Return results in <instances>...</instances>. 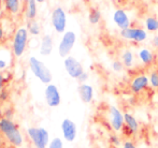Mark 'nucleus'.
<instances>
[{
  "label": "nucleus",
  "mask_w": 158,
  "mask_h": 148,
  "mask_svg": "<svg viewBox=\"0 0 158 148\" xmlns=\"http://www.w3.org/2000/svg\"><path fill=\"white\" fill-rule=\"evenodd\" d=\"M27 29L29 34H31L33 37H38L41 32V27H40L39 23L35 19L33 21H28L27 23Z\"/></svg>",
  "instance_id": "nucleus-22"
},
{
  "label": "nucleus",
  "mask_w": 158,
  "mask_h": 148,
  "mask_svg": "<svg viewBox=\"0 0 158 148\" xmlns=\"http://www.w3.org/2000/svg\"><path fill=\"white\" fill-rule=\"evenodd\" d=\"M123 67H124L123 62L119 60H114L112 62V69H113V71H115V72H121L122 70H123Z\"/></svg>",
  "instance_id": "nucleus-28"
},
{
  "label": "nucleus",
  "mask_w": 158,
  "mask_h": 148,
  "mask_svg": "<svg viewBox=\"0 0 158 148\" xmlns=\"http://www.w3.org/2000/svg\"><path fill=\"white\" fill-rule=\"evenodd\" d=\"M44 98H45V102L48 107L54 109V107L59 106L61 102V96L58 87L52 83L46 85L44 89Z\"/></svg>",
  "instance_id": "nucleus-8"
},
{
  "label": "nucleus",
  "mask_w": 158,
  "mask_h": 148,
  "mask_svg": "<svg viewBox=\"0 0 158 148\" xmlns=\"http://www.w3.org/2000/svg\"><path fill=\"white\" fill-rule=\"evenodd\" d=\"M64 66L66 72L68 73L69 76L72 77V78L77 79L84 72H85L82 63L73 56L66 57L64 60Z\"/></svg>",
  "instance_id": "nucleus-7"
},
{
  "label": "nucleus",
  "mask_w": 158,
  "mask_h": 148,
  "mask_svg": "<svg viewBox=\"0 0 158 148\" xmlns=\"http://www.w3.org/2000/svg\"><path fill=\"white\" fill-rule=\"evenodd\" d=\"M153 44H154L156 47H158V36L154 37V39H153Z\"/></svg>",
  "instance_id": "nucleus-35"
},
{
  "label": "nucleus",
  "mask_w": 158,
  "mask_h": 148,
  "mask_svg": "<svg viewBox=\"0 0 158 148\" xmlns=\"http://www.w3.org/2000/svg\"><path fill=\"white\" fill-rule=\"evenodd\" d=\"M124 118H125V126L124 127L128 130L129 135L137 133L138 130H139V122L137 121V119L131 114H129V113H125L124 114Z\"/></svg>",
  "instance_id": "nucleus-16"
},
{
  "label": "nucleus",
  "mask_w": 158,
  "mask_h": 148,
  "mask_svg": "<svg viewBox=\"0 0 158 148\" xmlns=\"http://www.w3.org/2000/svg\"><path fill=\"white\" fill-rule=\"evenodd\" d=\"M9 97H10V92H9L8 89H2L1 91H0V102L1 103H4L8 101Z\"/></svg>",
  "instance_id": "nucleus-27"
},
{
  "label": "nucleus",
  "mask_w": 158,
  "mask_h": 148,
  "mask_svg": "<svg viewBox=\"0 0 158 148\" xmlns=\"http://www.w3.org/2000/svg\"><path fill=\"white\" fill-rule=\"evenodd\" d=\"M144 25H145V28L146 30L151 32H155L158 30V19L156 17H148L144 22Z\"/></svg>",
  "instance_id": "nucleus-23"
},
{
  "label": "nucleus",
  "mask_w": 158,
  "mask_h": 148,
  "mask_svg": "<svg viewBox=\"0 0 158 148\" xmlns=\"http://www.w3.org/2000/svg\"><path fill=\"white\" fill-rule=\"evenodd\" d=\"M75 42H77V34H75L74 31L68 30V31L64 32L58 44L59 56L63 57V58L70 56V53L72 50L73 46H74Z\"/></svg>",
  "instance_id": "nucleus-5"
},
{
  "label": "nucleus",
  "mask_w": 158,
  "mask_h": 148,
  "mask_svg": "<svg viewBox=\"0 0 158 148\" xmlns=\"http://www.w3.org/2000/svg\"><path fill=\"white\" fill-rule=\"evenodd\" d=\"M84 148H85V147H84Z\"/></svg>",
  "instance_id": "nucleus-44"
},
{
  "label": "nucleus",
  "mask_w": 158,
  "mask_h": 148,
  "mask_svg": "<svg viewBox=\"0 0 158 148\" xmlns=\"http://www.w3.org/2000/svg\"><path fill=\"white\" fill-rule=\"evenodd\" d=\"M150 84L154 88H158V72H153V73H151Z\"/></svg>",
  "instance_id": "nucleus-26"
},
{
  "label": "nucleus",
  "mask_w": 158,
  "mask_h": 148,
  "mask_svg": "<svg viewBox=\"0 0 158 148\" xmlns=\"http://www.w3.org/2000/svg\"><path fill=\"white\" fill-rule=\"evenodd\" d=\"M0 132L3 134L13 147H21L24 143V136L17 125L11 119L2 118L0 120Z\"/></svg>",
  "instance_id": "nucleus-1"
},
{
  "label": "nucleus",
  "mask_w": 158,
  "mask_h": 148,
  "mask_svg": "<svg viewBox=\"0 0 158 148\" xmlns=\"http://www.w3.org/2000/svg\"><path fill=\"white\" fill-rule=\"evenodd\" d=\"M53 47H54V41L53 38L50 34H44L41 38L40 41V47L39 52L42 56H50L53 52Z\"/></svg>",
  "instance_id": "nucleus-15"
},
{
  "label": "nucleus",
  "mask_w": 158,
  "mask_h": 148,
  "mask_svg": "<svg viewBox=\"0 0 158 148\" xmlns=\"http://www.w3.org/2000/svg\"><path fill=\"white\" fill-rule=\"evenodd\" d=\"M148 78L146 75H138L133 78V81L130 84V89L133 94H139V92L143 91L144 89H146L148 86Z\"/></svg>",
  "instance_id": "nucleus-13"
},
{
  "label": "nucleus",
  "mask_w": 158,
  "mask_h": 148,
  "mask_svg": "<svg viewBox=\"0 0 158 148\" xmlns=\"http://www.w3.org/2000/svg\"><path fill=\"white\" fill-rule=\"evenodd\" d=\"M110 142L114 147H117L121 145V138L117 135H115V134H112V135L110 136Z\"/></svg>",
  "instance_id": "nucleus-30"
},
{
  "label": "nucleus",
  "mask_w": 158,
  "mask_h": 148,
  "mask_svg": "<svg viewBox=\"0 0 158 148\" xmlns=\"http://www.w3.org/2000/svg\"><path fill=\"white\" fill-rule=\"evenodd\" d=\"M6 82H8L6 76L3 73H1V72H0V91H1L2 89H4V86H6Z\"/></svg>",
  "instance_id": "nucleus-31"
},
{
  "label": "nucleus",
  "mask_w": 158,
  "mask_h": 148,
  "mask_svg": "<svg viewBox=\"0 0 158 148\" xmlns=\"http://www.w3.org/2000/svg\"><path fill=\"white\" fill-rule=\"evenodd\" d=\"M2 4H3V6H4V0H0V9H1Z\"/></svg>",
  "instance_id": "nucleus-38"
},
{
  "label": "nucleus",
  "mask_w": 158,
  "mask_h": 148,
  "mask_svg": "<svg viewBox=\"0 0 158 148\" xmlns=\"http://www.w3.org/2000/svg\"><path fill=\"white\" fill-rule=\"evenodd\" d=\"M152 1H158V0H152Z\"/></svg>",
  "instance_id": "nucleus-42"
},
{
  "label": "nucleus",
  "mask_w": 158,
  "mask_h": 148,
  "mask_svg": "<svg viewBox=\"0 0 158 148\" xmlns=\"http://www.w3.org/2000/svg\"><path fill=\"white\" fill-rule=\"evenodd\" d=\"M48 148H64V143L61 141V138H54L53 140H51Z\"/></svg>",
  "instance_id": "nucleus-25"
},
{
  "label": "nucleus",
  "mask_w": 158,
  "mask_h": 148,
  "mask_svg": "<svg viewBox=\"0 0 158 148\" xmlns=\"http://www.w3.org/2000/svg\"><path fill=\"white\" fill-rule=\"evenodd\" d=\"M121 37L126 40H130V41L143 42L148 38V32L143 28L129 27L127 29L121 30Z\"/></svg>",
  "instance_id": "nucleus-9"
},
{
  "label": "nucleus",
  "mask_w": 158,
  "mask_h": 148,
  "mask_svg": "<svg viewBox=\"0 0 158 148\" xmlns=\"http://www.w3.org/2000/svg\"><path fill=\"white\" fill-rule=\"evenodd\" d=\"M87 79H88V73L87 72H84V73L77 78V81H79L81 84H85V82L87 81Z\"/></svg>",
  "instance_id": "nucleus-32"
},
{
  "label": "nucleus",
  "mask_w": 158,
  "mask_h": 148,
  "mask_svg": "<svg viewBox=\"0 0 158 148\" xmlns=\"http://www.w3.org/2000/svg\"><path fill=\"white\" fill-rule=\"evenodd\" d=\"M51 22L54 30L57 34H64L67 28V14L61 6H57L52 11Z\"/></svg>",
  "instance_id": "nucleus-6"
},
{
  "label": "nucleus",
  "mask_w": 158,
  "mask_h": 148,
  "mask_svg": "<svg viewBox=\"0 0 158 148\" xmlns=\"http://www.w3.org/2000/svg\"><path fill=\"white\" fill-rule=\"evenodd\" d=\"M60 128H61V133H63L64 138L67 142L71 143L73 141H75L77 134V125L71 119L64 118L61 121Z\"/></svg>",
  "instance_id": "nucleus-11"
},
{
  "label": "nucleus",
  "mask_w": 158,
  "mask_h": 148,
  "mask_svg": "<svg viewBox=\"0 0 158 148\" xmlns=\"http://www.w3.org/2000/svg\"><path fill=\"white\" fill-rule=\"evenodd\" d=\"M2 145H3V134L0 132V148L2 147Z\"/></svg>",
  "instance_id": "nucleus-36"
},
{
  "label": "nucleus",
  "mask_w": 158,
  "mask_h": 148,
  "mask_svg": "<svg viewBox=\"0 0 158 148\" xmlns=\"http://www.w3.org/2000/svg\"><path fill=\"white\" fill-rule=\"evenodd\" d=\"M77 92H79V97L82 100V102L90 103L94 99V88L88 84H81L77 88Z\"/></svg>",
  "instance_id": "nucleus-14"
},
{
  "label": "nucleus",
  "mask_w": 158,
  "mask_h": 148,
  "mask_svg": "<svg viewBox=\"0 0 158 148\" xmlns=\"http://www.w3.org/2000/svg\"><path fill=\"white\" fill-rule=\"evenodd\" d=\"M122 61H123V65L126 68H131L135 62V56H133V53L129 50H126L125 52L122 55Z\"/></svg>",
  "instance_id": "nucleus-21"
},
{
  "label": "nucleus",
  "mask_w": 158,
  "mask_h": 148,
  "mask_svg": "<svg viewBox=\"0 0 158 148\" xmlns=\"http://www.w3.org/2000/svg\"><path fill=\"white\" fill-rule=\"evenodd\" d=\"M37 0H26V18L28 21H33L37 17L38 9H37Z\"/></svg>",
  "instance_id": "nucleus-17"
},
{
  "label": "nucleus",
  "mask_w": 158,
  "mask_h": 148,
  "mask_svg": "<svg viewBox=\"0 0 158 148\" xmlns=\"http://www.w3.org/2000/svg\"><path fill=\"white\" fill-rule=\"evenodd\" d=\"M28 32L27 27H19L14 32V36L12 39V55L16 58H19L24 55L26 48L28 45Z\"/></svg>",
  "instance_id": "nucleus-2"
},
{
  "label": "nucleus",
  "mask_w": 158,
  "mask_h": 148,
  "mask_svg": "<svg viewBox=\"0 0 158 148\" xmlns=\"http://www.w3.org/2000/svg\"><path fill=\"white\" fill-rule=\"evenodd\" d=\"M113 21L116 24V26L121 30L127 29L130 27V18H129L128 14L123 10V9H117L113 14Z\"/></svg>",
  "instance_id": "nucleus-12"
},
{
  "label": "nucleus",
  "mask_w": 158,
  "mask_h": 148,
  "mask_svg": "<svg viewBox=\"0 0 158 148\" xmlns=\"http://www.w3.org/2000/svg\"><path fill=\"white\" fill-rule=\"evenodd\" d=\"M13 116H14V111H13L12 107H6L3 111V118L11 119V120H12Z\"/></svg>",
  "instance_id": "nucleus-29"
},
{
  "label": "nucleus",
  "mask_w": 158,
  "mask_h": 148,
  "mask_svg": "<svg viewBox=\"0 0 158 148\" xmlns=\"http://www.w3.org/2000/svg\"><path fill=\"white\" fill-rule=\"evenodd\" d=\"M101 19V12H100L98 9L93 8L89 11V14H88V21L92 25H97L98 23Z\"/></svg>",
  "instance_id": "nucleus-24"
},
{
  "label": "nucleus",
  "mask_w": 158,
  "mask_h": 148,
  "mask_svg": "<svg viewBox=\"0 0 158 148\" xmlns=\"http://www.w3.org/2000/svg\"><path fill=\"white\" fill-rule=\"evenodd\" d=\"M139 58L144 65H151L154 61V55L148 48H141L139 50Z\"/></svg>",
  "instance_id": "nucleus-19"
},
{
  "label": "nucleus",
  "mask_w": 158,
  "mask_h": 148,
  "mask_svg": "<svg viewBox=\"0 0 158 148\" xmlns=\"http://www.w3.org/2000/svg\"><path fill=\"white\" fill-rule=\"evenodd\" d=\"M114 148H117V147H114Z\"/></svg>",
  "instance_id": "nucleus-43"
},
{
  "label": "nucleus",
  "mask_w": 158,
  "mask_h": 148,
  "mask_svg": "<svg viewBox=\"0 0 158 148\" xmlns=\"http://www.w3.org/2000/svg\"><path fill=\"white\" fill-rule=\"evenodd\" d=\"M6 55H10V52L9 50H4V52H2L1 48H0V72H3L6 71V69L9 68V65H10V61L12 59H8Z\"/></svg>",
  "instance_id": "nucleus-20"
},
{
  "label": "nucleus",
  "mask_w": 158,
  "mask_h": 148,
  "mask_svg": "<svg viewBox=\"0 0 158 148\" xmlns=\"http://www.w3.org/2000/svg\"><path fill=\"white\" fill-rule=\"evenodd\" d=\"M4 8L10 14H19L21 11V0H4Z\"/></svg>",
  "instance_id": "nucleus-18"
},
{
  "label": "nucleus",
  "mask_w": 158,
  "mask_h": 148,
  "mask_svg": "<svg viewBox=\"0 0 158 148\" xmlns=\"http://www.w3.org/2000/svg\"><path fill=\"white\" fill-rule=\"evenodd\" d=\"M28 63H29V68H30V70H31L32 74L35 75L42 84H45V85L51 84V82H52V79H53L52 72L46 67L43 61L38 59L35 56H31L29 58V60H28Z\"/></svg>",
  "instance_id": "nucleus-3"
},
{
  "label": "nucleus",
  "mask_w": 158,
  "mask_h": 148,
  "mask_svg": "<svg viewBox=\"0 0 158 148\" xmlns=\"http://www.w3.org/2000/svg\"><path fill=\"white\" fill-rule=\"evenodd\" d=\"M123 148H137V147H135V145L131 141H126L123 144Z\"/></svg>",
  "instance_id": "nucleus-33"
},
{
  "label": "nucleus",
  "mask_w": 158,
  "mask_h": 148,
  "mask_svg": "<svg viewBox=\"0 0 158 148\" xmlns=\"http://www.w3.org/2000/svg\"><path fill=\"white\" fill-rule=\"evenodd\" d=\"M3 39H4V30H3V28L0 26V44L2 43Z\"/></svg>",
  "instance_id": "nucleus-34"
},
{
  "label": "nucleus",
  "mask_w": 158,
  "mask_h": 148,
  "mask_svg": "<svg viewBox=\"0 0 158 148\" xmlns=\"http://www.w3.org/2000/svg\"><path fill=\"white\" fill-rule=\"evenodd\" d=\"M3 118V111H2V109L0 107V120Z\"/></svg>",
  "instance_id": "nucleus-37"
},
{
  "label": "nucleus",
  "mask_w": 158,
  "mask_h": 148,
  "mask_svg": "<svg viewBox=\"0 0 158 148\" xmlns=\"http://www.w3.org/2000/svg\"><path fill=\"white\" fill-rule=\"evenodd\" d=\"M44 1H45V0H37V2H39V3H43Z\"/></svg>",
  "instance_id": "nucleus-39"
},
{
  "label": "nucleus",
  "mask_w": 158,
  "mask_h": 148,
  "mask_svg": "<svg viewBox=\"0 0 158 148\" xmlns=\"http://www.w3.org/2000/svg\"><path fill=\"white\" fill-rule=\"evenodd\" d=\"M32 146L35 148H48L50 144V134L43 127H30L26 131Z\"/></svg>",
  "instance_id": "nucleus-4"
},
{
  "label": "nucleus",
  "mask_w": 158,
  "mask_h": 148,
  "mask_svg": "<svg viewBox=\"0 0 158 148\" xmlns=\"http://www.w3.org/2000/svg\"><path fill=\"white\" fill-rule=\"evenodd\" d=\"M0 15H1V9H0Z\"/></svg>",
  "instance_id": "nucleus-41"
},
{
  "label": "nucleus",
  "mask_w": 158,
  "mask_h": 148,
  "mask_svg": "<svg viewBox=\"0 0 158 148\" xmlns=\"http://www.w3.org/2000/svg\"><path fill=\"white\" fill-rule=\"evenodd\" d=\"M109 113H110V125L112 129L115 132L122 131V129H124V126H125L124 114L115 106H110Z\"/></svg>",
  "instance_id": "nucleus-10"
},
{
  "label": "nucleus",
  "mask_w": 158,
  "mask_h": 148,
  "mask_svg": "<svg viewBox=\"0 0 158 148\" xmlns=\"http://www.w3.org/2000/svg\"><path fill=\"white\" fill-rule=\"evenodd\" d=\"M27 148H35V146H29V147H27Z\"/></svg>",
  "instance_id": "nucleus-40"
}]
</instances>
